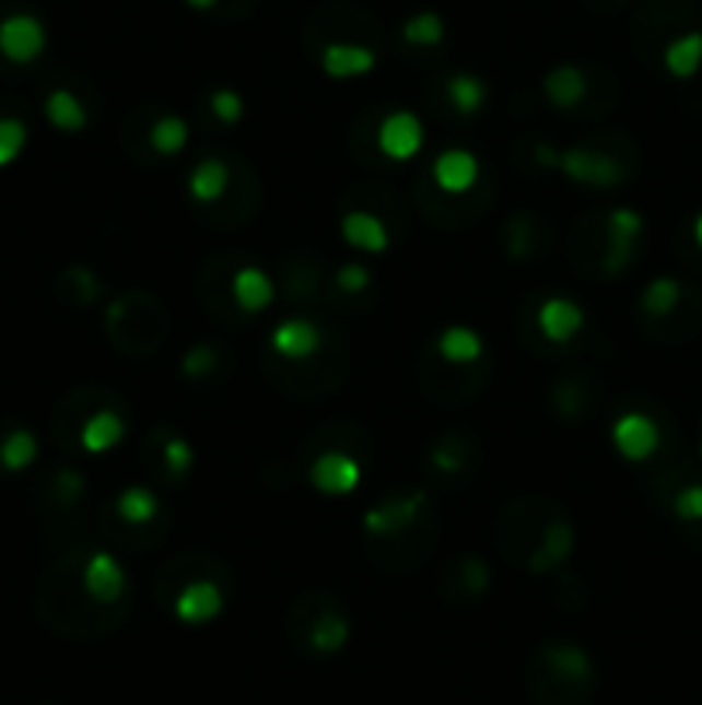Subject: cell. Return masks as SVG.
Returning a JSON list of instances; mask_svg holds the SVG:
<instances>
[{"label":"cell","mask_w":702,"mask_h":705,"mask_svg":"<svg viewBox=\"0 0 702 705\" xmlns=\"http://www.w3.org/2000/svg\"><path fill=\"white\" fill-rule=\"evenodd\" d=\"M114 509L125 524L131 527H145L159 516V496L149 485H128L121 496L114 500Z\"/></svg>","instance_id":"25"},{"label":"cell","mask_w":702,"mask_h":705,"mask_svg":"<svg viewBox=\"0 0 702 705\" xmlns=\"http://www.w3.org/2000/svg\"><path fill=\"white\" fill-rule=\"evenodd\" d=\"M335 282H338V290L344 293H365L372 286V272L362 266V262H348L335 272Z\"/></svg>","instance_id":"36"},{"label":"cell","mask_w":702,"mask_h":705,"mask_svg":"<svg viewBox=\"0 0 702 705\" xmlns=\"http://www.w3.org/2000/svg\"><path fill=\"white\" fill-rule=\"evenodd\" d=\"M210 110H214L218 121H224V125H238L242 117H245V101H242V93H238V90L221 86V90L210 93Z\"/></svg>","instance_id":"31"},{"label":"cell","mask_w":702,"mask_h":705,"mask_svg":"<svg viewBox=\"0 0 702 705\" xmlns=\"http://www.w3.org/2000/svg\"><path fill=\"white\" fill-rule=\"evenodd\" d=\"M59 485L66 489V496H80V492H83V475H77V472H62V475H59Z\"/></svg>","instance_id":"39"},{"label":"cell","mask_w":702,"mask_h":705,"mask_svg":"<svg viewBox=\"0 0 702 705\" xmlns=\"http://www.w3.org/2000/svg\"><path fill=\"white\" fill-rule=\"evenodd\" d=\"M183 4H186V8H194V11H210V8L218 4V0H183Z\"/></svg>","instance_id":"40"},{"label":"cell","mask_w":702,"mask_h":705,"mask_svg":"<svg viewBox=\"0 0 702 705\" xmlns=\"http://www.w3.org/2000/svg\"><path fill=\"white\" fill-rule=\"evenodd\" d=\"M45 45H49V32L35 14H8L0 21V56L14 66L35 62Z\"/></svg>","instance_id":"2"},{"label":"cell","mask_w":702,"mask_h":705,"mask_svg":"<svg viewBox=\"0 0 702 705\" xmlns=\"http://www.w3.org/2000/svg\"><path fill=\"white\" fill-rule=\"evenodd\" d=\"M162 461H166L173 475H186L194 468V444L186 437H166V444H162Z\"/></svg>","instance_id":"33"},{"label":"cell","mask_w":702,"mask_h":705,"mask_svg":"<svg viewBox=\"0 0 702 705\" xmlns=\"http://www.w3.org/2000/svg\"><path fill=\"white\" fill-rule=\"evenodd\" d=\"M558 169L582 186H599V190H613L623 179V166L606 152L596 149H569L558 155Z\"/></svg>","instance_id":"4"},{"label":"cell","mask_w":702,"mask_h":705,"mask_svg":"<svg viewBox=\"0 0 702 705\" xmlns=\"http://www.w3.org/2000/svg\"><path fill=\"white\" fill-rule=\"evenodd\" d=\"M45 117H49V125L56 131H66V134H80L90 121L86 104L77 97L73 90H62V86L45 97Z\"/></svg>","instance_id":"21"},{"label":"cell","mask_w":702,"mask_h":705,"mask_svg":"<svg viewBox=\"0 0 702 705\" xmlns=\"http://www.w3.org/2000/svg\"><path fill=\"white\" fill-rule=\"evenodd\" d=\"M379 152L393 162H410L424 149V125L413 110H393L379 125Z\"/></svg>","instance_id":"5"},{"label":"cell","mask_w":702,"mask_h":705,"mask_svg":"<svg viewBox=\"0 0 702 705\" xmlns=\"http://www.w3.org/2000/svg\"><path fill=\"white\" fill-rule=\"evenodd\" d=\"M671 513L682 524H702V482H692L686 489H678L675 500H671Z\"/></svg>","instance_id":"32"},{"label":"cell","mask_w":702,"mask_h":705,"mask_svg":"<svg viewBox=\"0 0 702 705\" xmlns=\"http://www.w3.org/2000/svg\"><path fill=\"white\" fill-rule=\"evenodd\" d=\"M231 299L242 314H262L272 307V299H276V282L269 279L266 269L245 266L231 275Z\"/></svg>","instance_id":"13"},{"label":"cell","mask_w":702,"mask_h":705,"mask_svg":"<svg viewBox=\"0 0 702 705\" xmlns=\"http://www.w3.org/2000/svg\"><path fill=\"white\" fill-rule=\"evenodd\" d=\"M485 83L476 73H455L444 80V97L448 104L461 114V117H472L485 107Z\"/></svg>","instance_id":"24"},{"label":"cell","mask_w":702,"mask_h":705,"mask_svg":"<svg viewBox=\"0 0 702 705\" xmlns=\"http://www.w3.org/2000/svg\"><path fill=\"white\" fill-rule=\"evenodd\" d=\"M307 482L320 492V496H351L362 485V465L344 455V451H324L311 461Z\"/></svg>","instance_id":"3"},{"label":"cell","mask_w":702,"mask_h":705,"mask_svg":"<svg viewBox=\"0 0 702 705\" xmlns=\"http://www.w3.org/2000/svg\"><path fill=\"white\" fill-rule=\"evenodd\" d=\"M678 303H682V282L671 279V275L651 279L641 293V310L647 317H668L678 310Z\"/></svg>","instance_id":"26"},{"label":"cell","mask_w":702,"mask_h":705,"mask_svg":"<svg viewBox=\"0 0 702 705\" xmlns=\"http://www.w3.org/2000/svg\"><path fill=\"white\" fill-rule=\"evenodd\" d=\"M179 368H183V375H190V379H203V375L218 368V351L210 344H197L194 351H186L183 355Z\"/></svg>","instance_id":"35"},{"label":"cell","mask_w":702,"mask_h":705,"mask_svg":"<svg viewBox=\"0 0 702 705\" xmlns=\"http://www.w3.org/2000/svg\"><path fill=\"white\" fill-rule=\"evenodd\" d=\"M320 327L307 317H290L283 324H276L272 327V334H269V348L276 351L279 359H286V362H307L314 359L317 351H320Z\"/></svg>","instance_id":"7"},{"label":"cell","mask_w":702,"mask_h":705,"mask_svg":"<svg viewBox=\"0 0 702 705\" xmlns=\"http://www.w3.org/2000/svg\"><path fill=\"white\" fill-rule=\"evenodd\" d=\"M482 351H485V344H482L479 331L461 327V324L444 327L441 338H437V355L448 365H472L482 359Z\"/></svg>","instance_id":"19"},{"label":"cell","mask_w":702,"mask_h":705,"mask_svg":"<svg viewBox=\"0 0 702 705\" xmlns=\"http://www.w3.org/2000/svg\"><path fill=\"white\" fill-rule=\"evenodd\" d=\"M28 145V128L17 117H0V169L11 166V162L25 152Z\"/></svg>","instance_id":"30"},{"label":"cell","mask_w":702,"mask_h":705,"mask_svg":"<svg viewBox=\"0 0 702 705\" xmlns=\"http://www.w3.org/2000/svg\"><path fill=\"white\" fill-rule=\"evenodd\" d=\"M424 500H428L424 492H413V496H396V500H386L379 506H372L365 513V530L379 533V537L407 530L417 520V513H420V506H424Z\"/></svg>","instance_id":"14"},{"label":"cell","mask_w":702,"mask_h":705,"mask_svg":"<svg viewBox=\"0 0 702 705\" xmlns=\"http://www.w3.org/2000/svg\"><path fill=\"white\" fill-rule=\"evenodd\" d=\"M434 468H441V472H461V455H455V451H448L444 444H437L434 448Z\"/></svg>","instance_id":"38"},{"label":"cell","mask_w":702,"mask_h":705,"mask_svg":"<svg viewBox=\"0 0 702 705\" xmlns=\"http://www.w3.org/2000/svg\"><path fill=\"white\" fill-rule=\"evenodd\" d=\"M379 56L362 42H331L320 52V69L331 80H359L376 69Z\"/></svg>","instance_id":"8"},{"label":"cell","mask_w":702,"mask_h":705,"mask_svg":"<svg viewBox=\"0 0 702 705\" xmlns=\"http://www.w3.org/2000/svg\"><path fill=\"white\" fill-rule=\"evenodd\" d=\"M610 440H613V448L623 461H647L662 448V427L654 423V416H647L641 410H630V413L613 420Z\"/></svg>","instance_id":"1"},{"label":"cell","mask_w":702,"mask_h":705,"mask_svg":"<svg viewBox=\"0 0 702 705\" xmlns=\"http://www.w3.org/2000/svg\"><path fill=\"white\" fill-rule=\"evenodd\" d=\"M692 242L699 245V251H702V214L692 221Z\"/></svg>","instance_id":"41"},{"label":"cell","mask_w":702,"mask_h":705,"mask_svg":"<svg viewBox=\"0 0 702 705\" xmlns=\"http://www.w3.org/2000/svg\"><path fill=\"white\" fill-rule=\"evenodd\" d=\"M545 93L548 101L558 107V110H572L575 104L585 101V93H589V80L578 66L565 62V66H554L551 73L545 77Z\"/></svg>","instance_id":"18"},{"label":"cell","mask_w":702,"mask_h":705,"mask_svg":"<svg viewBox=\"0 0 702 705\" xmlns=\"http://www.w3.org/2000/svg\"><path fill=\"white\" fill-rule=\"evenodd\" d=\"M149 145L159 155H179L186 145H190V125H186L179 114L159 117V121L152 125V131H149Z\"/></svg>","instance_id":"27"},{"label":"cell","mask_w":702,"mask_h":705,"mask_svg":"<svg viewBox=\"0 0 702 705\" xmlns=\"http://www.w3.org/2000/svg\"><path fill=\"white\" fill-rule=\"evenodd\" d=\"M173 613L179 623H190V626H203L210 620H218L224 613V592L218 581L210 578H197L190 585H183L173 599Z\"/></svg>","instance_id":"6"},{"label":"cell","mask_w":702,"mask_h":705,"mask_svg":"<svg viewBox=\"0 0 702 705\" xmlns=\"http://www.w3.org/2000/svg\"><path fill=\"white\" fill-rule=\"evenodd\" d=\"M121 440H125V416L114 413V410L90 413L86 423L80 427V444H83V451H90V455H107Z\"/></svg>","instance_id":"16"},{"label":"cell","mask_w":702,"mask_h":705,"mask_svg":"<svg viewBox=\"0 0 702 705\" xmlns=\"http://www.w3.org/2000/svg\"><path fill=\"white\" fill-rule=\"evenodd\" d=\"M128 585V575L121 568V561L107 551H97L90 554V561L83 564V592L93 599V602H114L121 599Z\"/></svg>","instance_id":"11"},{"label":"cell","mask_w":702,"mask_h":705,"mask_svg":"<svg viewBox=\"0 0 702 705\" xmlns=\"http://www.w3.org/2000/svg\"><path fill=\"white\" fill-rule=\"evenodd\" d=\"M545 657V671L558 681L561 689H578L593 681V657L585 654L578 644H548L541 650Z\"/></svg>","instance_id":"9"},{"label":"cell","mask_w":702,"mask_h":705,"mask_svg":"<svg viewBox=\"0 0 702 705\" xmlns=\"http://www.w3.org/2000/svg\"><path fill=\"white\" fill-rule=\"evenodd\" d=\"M644 231V218L637 214L634 207H617L610 210V221H606V234H617V238H641Z\"/></svg>","instance_id":"34"},{"label":"cell","mask_w":702,"mask_h":705,"mask_svg":"<svg viewBox=\"0 0 702 705\" xmlns=\"http://www.w3.org/2000/svg\"><path fill=\"white\" fill-rule=\"evenodd\" d=\"M35 458H38V437L32 431L21 427L0 440V465H4L8 472H25Z\"/></svg>","instance_id":"28"},{"label":"cell","mask_w":702,"mask_h":705,"mask_svg":"<svg viewBox=\"0 0 702 705\" xmlns=\"http://www.w3.org/2000/svg\"><path fill=\"white\" fill-rule=\"evenodd\" d=\"M699 455H702V440H699Z\"/></svg>","instance_id":"42"},{"label":"cell","mask_w":702,"mask_h":705,"mask_svg":"<svg viewBox=\"0 0 702 705\" xmlns=\"http://www.w3.org/2000/svg\"><path fill=\"white\" fill-rule=\"evenodd\" d=\"M461 578L468 585V592H476V596L489 589V568L479 557H465L461 561Z\"/></svg>","instance_id":"37"},{"label":"cell","mask_w":702,"mask_h":705,"mask_svg":"<svg viewBox=\"0 0 702 705\" xmlns=\"http://www.w3.org/2000/svg\"><path fill=\"white\" fill-rule=\"evenodd\" d=\"M341 238L355 251L383 255L389 248V227L376 214H368V210H351V214L341 218Z\"/></svg>","instance_id":"15"},{"label":"cell","mask_w":702,"mask_h":705,"mask_svg":"<svg viewBox=\"0 0 702 705\" xmlns=\"http://www.w3.org/2000/svg\"><path fill=\"white\" fill-rule=\"evenodd\" d=\"M668 77L675 80H692L702 69V32H686L668 42V49L662 56Z\"/></svg>","instance_id":"22"},{"label":"cell","mask_w":702,"mask_h":705,"mask_svg":"<svg viewBox=\"0 0 702 705\" xmlns=\"http://www.w3.org/2000/svg\"><path fill=\"white\" fill-rule=\"evenodd\" d=\"M400 35H403V42L417 45V49H434V45L444 42V17L437 11H420L403 21Z\"/></svg>","instance_id":"29"},{"label":"cell","mask_w":702,"mask_h":705,"mask_svg":"<svg viewBox=\"0 0 702 705\" xmlns=\"http://www.w3.org/2000/svg\"><path fill=\"white\" fill-rule=\"evenodd\" d=\"M227 186H231V169H227V162L221 158H203L194 166L190 173V183H186V190H190V197L197 203H218L224 193H227Z\"/></svg>","instance_id":"20"},{"label":"cell","mask_w":702,"mask_h":705,"mask_svg":"<svg viewBox=\"0 0 702 705\" xmlns=\"http://www.w3.org/2000/svg\"><path fill=\"white\" fill-rule=\"evenodd\" d=\"M434 183H437V190L441 193H468L472 186L479 183V158L476 152H468V149H444L437 158H434Z\"/></svg>","instance_id":"10"},{"label":"cell","mask_w":702,"mask_h":705,"mask_svg":"<svg viewBox=\"0 0 702 705\" xmlns=\"http://www.w3.org/2000/svg\"><path fill=\"white\" fill-rule=\"evenodd\" d=\"M537 327H541V334L551 344H569L572 338L582 334L585 310L569 296H551L541 303V310H537Z\"/></svg>","instance_id":"12"},{"label":"cell","mask_w":702,"mask_h":705,"mask_svg":"<svg viewBox=\"0 0 702 705\" xmlns=\"http://www.w3.org/2000/svg\"><path fill=\"white\" fill-rule=\"evenodd\" d=\"M348 637H351V626H348V620L338 613V609H324V613L311 623V630H307V644H311V650H317V654H335V650H341L344 644H348Z\"/></svg>","instance_id":"23"},{"label":"cell","mask_w":702,"mask_h":705,"mask_svg":"<svg viewBox=\"0 0 702 705\" xmlns=\"http://www.w3.org/2000/svg\"><path fill=\"white\" fill-rule=\"evenodd\" d=\"M572 551H575V530H572V524L554 520L545 530L541 544H537V551L530 557V572L534 575H545V572L558 568V564H565L572 557Z\"/></svg>","instance_id":"17"}]
</instances>
